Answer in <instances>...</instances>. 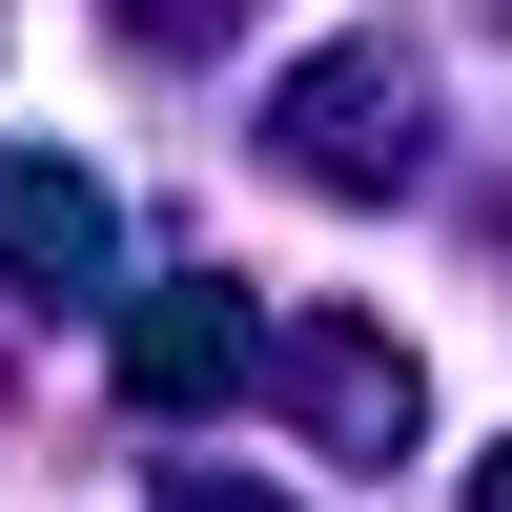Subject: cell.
<instances>
[{
  "label": "cell",
  "instance_id": "4",
  "mask_svg": "<svg viewBox=\"0 0 512 512\" xmlns=\"http://www.w3.org/2000/svg\"><path fill=\"white\" fill-rule=\"evenodd\" d=\"M185 512H267V492H185Z\"/></svg>",
  "mask_w": 512,
  "mask_h": 512
},
{
  "label": "cell",
  "instance_id": "1",
  "mask_svg": "<svg viewBox=\"0 0 512 512\" xmlns=\"http://www.w3.org/2000/svg\"><path fill=\"white\" fill-rule=\"evenodd\" d=\"M226 369H246V308H226V287H164V308L123 328V390H144V410H205Z\"/></svg>",
  "mask_w": 512,
  "mask_h": 512
},
{
  "label": "cell",
  "instance_id": "3",
  "mask_svg": "<svg viewBox=\"0 0 512 512\" xmlns=\"http://www.w3.org/2000/svg\"><path fill=\"white\" fill-rule=\"evenodd\" d=\"M472 512H512V451H492V472H472Z\"/></svg>",
  "mask_w": 512,
  "mask_h": 512
},
{
  "label": "cell",
  "instance_id": "2",
  "mask_svg": "<svg viewBox=\"0 0 512 512\" xmlns=\"http://www.w3.org/2000/svg\"><path fill=\"white\" fill-rule=\"evenodd\" d=\"M0 267L82 287V267H103V185H82V164H0Z\"/></svg>",
  "mask_w": 512,
  "mask_h": 512
}]
</instances>
